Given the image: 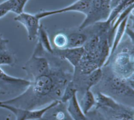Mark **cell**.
I'll return each mask as SVG.
<instances>
[{
	"label": "cell",
	"mask_w": 134,
	"mask_h": 120,
	"mask_svg": "<svg viewBox=\"0 0 134 120\" xmlns=\"http://www.w3.org/2000/svg\"><path fill=\"white\" fill-rule=\"evenodd\" d=\"M73 73L61 68L50 71L31 80L30 84L21 93L0 103L27 110L39 107L60 100L66 85L72 80Z\"/></svg>",
	"instance_id": "obj_1"
},
{
	"label": "cell",
	"mask_w": 134,
	"mask_h": 120,
	"mask_svg": "<svg viewBox=\"0 0 134 120\" xmlns=\"http://www.w3.org/2000/svg\"><path fill=\"white\" fill-rule=\"evenodd\" d=\"M133 40L129 38L119 43L105 66L110 64L114 74L127 79L133 76Z\"/></svg>",
	"instance_id": "obj_2"
},
{
	"label": "cell",
	"mask_w": 134,
	"mask_h": 120,
	"mask_svg": "<svg viewBox=\"0 0 134 120\" xmlns=\"http://www.w3.org/2000/svg\"><path fill=\"white\" fill-rule=\"evenodd\" d=\"M44 51L41 44L37 42L32 54L22 68L31 79L30 80L49 73L51 70L49 61L43 55Z\"/></svg>",
	"instance_id": "obj_3"
},
{
	"label": "cell",
	"mask_w": 134,
	"mask_h": 120,
	"mask_svg": "<svg viewBox=\"0 0 134 120\" xmlns=\"http://www.w3.org/2000/svg\"><path fill=\"white\" fill-rule=\"evenodd\" d=\"M111 0H91V4L88 13L78 27L79 30L96 22L106 21L110 13Z\"/></svg>",
	"instance_id": "obj_4"
},
{
	"label": "cell",
	"mask_w": 134,
	"mask_h": 120,
	"mask_svg": "<svg viewBox=\"0 0 134 120\" xmlns=\"http://www.w3.org/2000/svg\"><path fill=\"white\" fill-rule=\"evenodd\" d=\"M30 83L31 80L9 75L0 68V92L2 94L21 93Z\"/></svg>",
	"instance_id": "obj_5"
},
{
	"label": "cell",
	"mask_w": 134,
	"mask_h": 120,
	"mask_svg": "<svg viewBox=\"0 0 134 120\" xmlns=\"http://www.w3.org/2000/svg\"><path fill=\"white\" fill-rule=\"evenodd\" d=\"M59 102V100L54 101L42 108L35 110H27L2 103H0V108L12 113L15 116V120H39L49 109L55 105Z\"/></svg>",
	"instance_id": "obj_6"
},
{
	"label": "cell",
	"mask_w": 134,
	"mask_h": 120,
	"mask_svg": "<svg viewBox=\"0 0 134 120\" xmlns=\"http://www.w3.org/2000/svg\"><path fill=\"white\" fill-rule=\"evenodd\" d=\"M106 83L113 93L119 96L133 97V76L125 79L113 73L107 79Z\"/></svg>",
	"instance_id": "obj_7"
},
{
	"label": "cell",
	"mask_w": 134,
	"mask_h": 120,
	"mask_svg": "<svg viewBox=\"0 0 134 120\" xmlns=\"http://www.w3.org/2000/svg\"><path fill=\"white\" fill-rule=\"evenodd\" d=\"M91 4V0H77L64 7L55 10H42L36 13L35 15L39 19L50 16L69 11L78 12L86 16L90 10Z\"/></svg>",
	"instance_id": "obj_8"
},
{
	"label": "cell",
	"mask_w": 134,
	"mask_h": 120,
	"mask_svg": "<svg viewBox=\"0 0 134 120\" xmlns=\"http://www.w3.org/2000/svg\"><path fill=\"white\" fill-rule=\"evenodd\" d=\"M14 19L25 27L29 40L34 41L37 39L41 24L40 19L36 16L35 14H32L24 11L15 16Z\"/></svg>",
	"instance_id": "obj_9"
},
{
	"label": "cell",
	"mask_w": 134,
	"mask_h": 120,
	"mask_svg": "<svg viewBox=\"0 0 134 120\" xmlns=\"http://www.w3.org/2000/svg\"><path fill=\"white\" fill-rule=\"evenodd\" d=\"M83 47L76 48H65L63 49H53L54 54L59 58L68 61L73 67V69L77 66L80 62L83 54Z\"/></svg>",
	"instance_id": "obj_10"
},
{
	"label": "cell",
	"mask_w": 134,
	"mask_h": 120,
	"mask_svg": "<svg viewBox=\"0 0 134 120\" xmlns=\"http://www.w3.org/2000/svg\"><path fill=\"white\" fill-rule=\"evenodd\" d=\"M39 120H73L66 110L65 103H59L49 109Z\"/></svg>",
	"instance_id": "obj_11"
},
{
	"label": "cell",
	"mask_w": 134,
	"mask_h": 120,
	"mask_svg": "<svg viewBox=\"0 0 134 120\" xmlns=\"http://www.w3.org/2000/svg\"><path fill=\"white\" fill-rule=\"evenodd\" d=\"M133 2L134 0H111L110 13L106 20L110 24L111 28L119 15L128 7L133 5Z\"/></svg>",
	"instance_id": "obj_12"
},
{
	"label": "cell",
	"mask_w": 134,
	"mask_h": 120,
	"mask_svg": "<svg viewBox=\"0 0 134 120\" xmlns=\"http://www.w3.org/2000/svg\"><path fill=\"white\" fill-rule=\"evenodd\" d=\"M68 37L66 48H76L83 47L87 40V35L83 30H71L64 32Z\"/></svg>",
	"instance_id": "obj_13"
},
{
	"label": "cell",
	"mask_w": 134,
	"mask_h": 120,
	"mask_svg": "<svg viewBox=\"0 0 134 120\" xmlns=\"http://www.w3.org/2000/svg\"><path fill=\"white\" fill-rule=\"evenodd\" d=\"M95 99L97 109L101 107L116 111L124 108L123 106L116 101L112 97L101 92L97 93L96 95H95Z\"/></svg>",
	"instance_id": "obj_14"
},
{
	"label": "cell",
	"mask_w": 134,
	"mask_h": 120,
	"mask_svg": "<svg viewBox=\"0 0 134 120\" xmlns=\"http://www.w3.org/2000/svg\"><path fill=\"white\" fill-rule=\"evenodd\" d=\"M66 110L73 120H87L86 115L82 110L76 93L67 102Z\"/></svg>",
	"instance_id": "obj_15"
},
{
	"label": "cell",
	"mask_w": 134,
	"mask_h": 120,
	"mask_svg": "<svg viewBox=\"0 0 134 120\" xmlns=\"http://www.w3.org/2000/svg\"><path fill=\"white\" fill-rule=\"evenodd\" d=\"M29 0H6L0 3V9L7 13L12 12L17 15L24 12L26 3Z\"/></svg>",
	"instance_id": "obj_16"
},
{
	"label": "cell",
	"mask_w": 134,
	"mask_h": 120,
	"mask_svg": "<svg viewBox=\"0 0 134 120\" xmlns=\"http://www.w3.org/2000/svg\"><path fill=\"white\" fill-rule=\"evenodd\" d=\"M82 78L85 86V90H91V88L98 83L103 77V71L102 68H98L85 75H79Z\"/></svg>",
	"instance_id": "obj_17"
},
{
	"label": "cell",
	"mask_w": 134,
	"mask_h": 120,
	"mask_svg": "<svg viewBox=\"0 0 134 120\" xmlns=\"http://www.w3.org/2000/svg\"><path fill=\"white\" fill-rule=\"evenodd\" d=\"M80 105L85 115H86L91 109L96 105L95 95L91 90H85Z\"/></svg>",
	"instance_id": "obj_18"
},
{
	"label": "cell",
	"mask_w": 134,
	"mask_h": 120,
	"mask_svg": "<svg viewBox=\"0 0 134 120\" xmlns=\"http://www.w3.org/2000/svg\"><path fill=\"white\" fill-rule=\"evenodd\" d=\"M37 39L38 42L41 44L42 48L45 51L51 54H53V49L51 44L48 34L46 29L41 24L40 25L39 29Z\"/></svg>",
	"instance_id": "obj_19"
},
{
	"label": "cell",
	"mask_w": 134,
	"mask_h": 120,
	"mask_svg": "<svg viewBox=\"0 0 134 120\" xmlns=\"http://www.w3.org/2000/svg\"><path fill=\"white\" fill-rule=\"evenodd\" d=\"M16 62L15 54L7 49L0 50V66H13Z\"/></svg>",
	"instance_id": "obj_20"
},
{
	"label": "cell",
	"mask_w": 134,
	"mask_h": 120,
	"mask_svg": "<svg viewBox=\"0 0 134 120\" xmlns=\"http://www.w3.org/2000/svg\"><path fill=\"white\" fill-rule=\"evenodd\" d=\"M76 93L77 88L75 87V84L72 79V80L68 82L65 87L60 101L63 103H66L74 94Z\"/></svg>",
	"instance_id": "obj_21"
},
{
	"label": "cell",
	"mask_w": 134,
	"mask_h": 120,
	"mask_svg": "<svg viewBox=\"0 0 134 120\" xmlns=\"http://www.w3.org/2000/svg\"><path fill=\"white\" fill-rule=\"evenodd\" d=\"M53 43L55 49H63L67 47L68 37L64 32L57 33L53 38Z\"/></svg>",
	"instance_id": "obj_22"
},
{
	"label": "cell",
	"mask_w": 134,
	"mask_h": 120,
	"mask_svg": "<svg viewBox=\"0 0 134 120\" xmlns=\"http://www.w3.org/2000/svg\"><path fill=\"white\" fill-rule=\"evenodd\" d=\"M8 42V40L3 38L2 34L0 33V50L7 49V44Z\"/></svg>",
	"instance_id": "obj_23"
},
{
	"label": "cell",
	"mask_w": 134,
	"mask_h": 120,
	"mask_svg": "<svg viewBox=\"0 0 134 120\" xmlns=\"http://www.w3.org/2000/svg\"><path fill=\"white\" fill-rule=\"evenodd\" d=\"M0 120H12V115L10 114H5L0 112Z\"/></svg>",
	"instance_id": "obj_24"
},
{
	"label": "cell",
	"mask_w": 134,
	"mask_h": 120,
	"mask_svg": "<svg viewBox=\"0 0 134 120\" xmlns=\"http://www.w3.org/2000/svg\"><path fill=\"white\" fill-rule=\"evenodd\" d=\"M7 14V13L2 9H0V18L4 17V16H5L6 14Z\"/></svg>",
	"instance_id": "obj_25"
}]
</instances>
